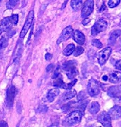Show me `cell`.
<instances>
[{"instance_id": "obj_1", "label": "cell", "mask_w": 121, "mask_h": 127, "mask_svg": "<svg viewBox=\"0 0 121 127\" xmlns=\"http://www.w3.org/2000/svg\"><path fill=\"white\" fill-rule=\"evenodd\" d=\"M82 112L80 110H75L72 112L66 117L63 121L64 126H73L79 123L81 121Z\"/></svg>"}, {"instance_id": "obj_2", "label": "cell", "mask_w": 121, "mask_h": 127, "mask_svg": "<svg viewBox=\"0 0 121 127\" xmlns=\"http://www.w3.org/2000/svg\"><path fill=\"white\" fill-rule=\"evenodd\" d=\"M63 69L66 71V74L68 79H73L78 74V70L75 66V62L70 61L63 64Z\"/></svg>"}, {"instance_id": "obj_3", "label": "cell", "mask_w": 121, "mask_h": 127, "mask_svg": "<svg viewBox=\"0 0 121 127\" xmlns=\"http://www.w3.org/2000/svg\"><path fill=\"white\" fill-rule=\"evenodd\" d=\"M34 12L33 10L30 11L29 13L28 14V16H27V19H26L25 23L24 24V27H23L22 30L21 32V34H20V38H24L25 37V35H27V32H28L29 29L30 28L31 25H32L33 22V20H34Z\"/></svg>"}, {"instance_id": "obj_4", "label": "cell", "mask_w": 121, "mask_h": 127, "mask_svg": "<svg viewBox=\"0 0 121 127\" xmlns=\"http://www.w3.org/2000/svg\"><path fill=\"white\" fill-rule=\"evenodd\" d=\"M108 24L107 21L104 19H100L93 25L91 29L92 35L95 36L101 32L104 31L107 29Z\"/></svg>"}, {"instance_id": "obj_5", "label": "cell", "mask_w": 121, "mask_h": 127, "mask_svg": "<svg viewBox=\"0 0 121 127\" xmlns=\"http://www.w3.org/2000/svg\"><path fill=\"white\" fill-rule=\"evenodd\" d=\"M88 91L91 96H95L98 95L100 92L98 82L95 79H91L88 85Z\"/></svg>"}, {"instance_id": "obj_6", "label": "cell", "mask_w": 121, "mask_h": 127, "mask_svg": "<svg viewBox=\"0 0 121 127\" xmlns=\"http://www.w3.org/2000/svg\"><path fill=\"white\" fill-rule=\"evenodd\" d=\"M94 1L93 0H86L82 10L81 16L83 19L87 18L93 11Z\"/></svg>"}, {"instance_id": "obj_7", "label": "cell", "mask_w": 121, "mask_h": 127, "mask_svg": "<svg viewBox=\"0 0 121 127\" xmlns=\"http://www.w3.org/2000/svg\"><path fill=\"white\" fill-rule=\"evenodd\" d=\"M112 53V48L110 47H106L100 52L98 55V62L100 65H103L106 63Z\"/></svg>"}, {"instance_id": "obj_8", "label": "cell", "mask_w": 121, "mask_h": 127, "mask_svg": "<svg viewBox=\"0 0 121 127\" xmlns=\"http://www.w3.org/2000/svg\"><path fill=\"white\" fill-rule=\"evenodd\" d=\"M73 29L71 27V26H68L65 28L63 30L60 34V37L58 39L57 43L58 44H60V43L64 42V41H67L68 40L70 37L73 35Z\"/></svg>"}, {"instance_id": "obj_9", "label": "cell", "mask_w": 121, "mask_h": 127, "mask_svg": "<svg viewBox=\"0 0 121 127\" xmlns=\"http://www.w3.org/2000/svg\"><path fill=\"white\" fill-rule=\"evenodd\" d=\"M111 119H111L109 113L105 112V111L101 112L97 118V120L98 121V122L101 124L104 127H112Z\"/></svg>"}, {"instance_id": "obj_10", "label": "cell", "mask_w": 121, "mask_h": 127, "mask_svg": "<svg viewBox=\"0 0 121 127\" xmlns=\"http://www.w3.org/2000/svg\"><path fill=\"white\" fill-rule=\"evenodd\" d=\"M16 94V89L14 86H11L7 90L6 101L7 106L8 107L12 106Z\"/></svg>"}, {"instance_id": "obj_11", "label": "cell", "mask_w": 121, "mask_h": 127, "mask_svg": "<svg viewBox=\"0 0 121 127\" xmlns=\"http://www.w3.org/2000/svg\"><path fill=\"white\" fill-rule=\"evenodd\" d=\"M109 114L112 119L116 120L119 119L121 117V106L116 105L113 107L109 110Z\"/></svg>"}, {"instance_id": "obj_12", "label": "cell", "mask_w": 121, "mask_h": 127, "mask_svg": "<svg viewBox=\"0 0 121 127\" xmlns=\"http://www.w3.org/2000/svg\"><path fill=\"white\" fill-rule=\"evenodd\" d=\"M73 40L76 41L77 44L82 45L85 43V37L84 34L79 31V30H75L73 31Z\"/></svg>"}, {"instance_id": "obj_13", "label": "cell", "mask_w": 121, "mask_h": 127, "mask_svg": "<svg viewBox=\"0 0 121 127\" xmlns=\"http://www.w3.org/2000/svg\"><path fill=\"white\" fill-rule=\"evenodd\" d=\"M13 25L11 23L9 17H7L1 21V24H0V29L2 31L7 32L10 30Z\"/></svg>"}, {"instance_id": "obj_14", "label": "cell", "mask_w": 121, "mask_h": 127, "mask_svg": "<svg viewBox=\"0 0 121 127\" xmlns=\"http://www.w3.org/2000/svg\"><path fill=\"white\" fill-rule=\"evenodd\" d=\"M60 94V90L58 89L54 88L52 89L47 92L46 95V100L49 102H52L54 100L55 98L57 96Z\"/></svg>"}, {"instance_id": "obj_15", "label": "cell", "mask_w": 121, "mask_h": 127, "mask_svg": "<svg viewBox=\"0 0 121 127\" xmlns=\"http://www.w3.org/2000/svg\"><path fill=\"white\" fill-rule=\"evenodd\" d=\"M109 81L111 83H118L121 82V73L119 71H113L110 74Z\"/></svg>"}, {"instance_id": "obj_16", "label": "cell", "mask_w": 121, "mask_h": 127, "mask_svg": "<svg viewBox=\"0 0 121 127\" xmlns=\"http://www.w3.org/2000/svg\"><path fill=\"white\" fill-rule=\"evenodd\" d=\"M100 109V106L99 103L96 101L92 102L90 104L89 109V112L92 115L96 114L99 112Z\"/></svg>"}, {"instance_id": "obj_17", "label": "cell", "mask_w": 121, "mask_h": 127, "mask_svg": "<svg viewBox=\"0 0 121 127\" xmlns=\"http://www.w3.org/2000/svg\"><path fill=\"white\" fill-rule=\"evenodd\" d=\"M66 85H67V83H64L63 82L61 75H60L58 77L55 79V81L54 82V86L55 87L60 88H63L65 89Z\"/></svg>"}, {"instance_id": "obj_18", "label": "cell", "mask_w": 121, "mask_h": 127, "mask_svg": "<svg viewBox=\"0 0 121 127\" xmlns=\"http://www.w3.org/2000/svg\"><path fill=\"white\" fill-rule=\"evenodd\" d=\"M77 92L74 89H68V91L67 92L64 94L62 96V100L63 101H67L69 99L73 98L76 96Z\"/></svg>"}, {"instance_id": "obj_19", "label": "cell", "mask_w": 121, "mask_h": 127, "mask_svg": "<svg viewBox=\"0 0 121 127\" xmlns=\"http://www.w3.org/2000/svg\"><path fill=\"white\" fill-rule=\"evenodd\" d=\"M121 35V30H115L111 33L110 35V38H109V41L110 43H115L116 41V39Z\"/></svg>"}, {"instance_id": "obj_20", "label": "cell", "mask_w": 121, "mask_h": 127, "mask_svg": "<svg viewBox=\"0 0 121 127\" xmlns=\"http://www.w3.org/2000/svg\"><path fill=\"white\" fill-rule=\"evenodd\" d=\"M75 49V46L73 44H70L67 45V47L63 50V54L66 57L71 55L74 52Z\"/></svg>"}, {"instance_id": "obj_21", "label": "cell", "mask_w": 121, "mask_h": 127, "mask_svg": "<svg viewBox=\"0 0 121 127\" xmlns=\"http://www.w3.org/2000/svg\"><path fill=\"white\" fill-rule=\"evenodd\" d=\"M83 0H71V6L74 10L77 11L80 9L82 5Z\"/></svg>"}, {"instance_id": "obj_22", "label": "cell", "mask_w": 121, "mask_h": 127, "mask_svg": "<svg viewBox=\"0 0 121 127\" xmlns=\"http://www.w3.org/2000/svg\"><path fill=\"white\" fill-rule=\"evenodd\" d=\"M119 92H120V91H119L118 87H116V86H112V87H111L109 89L107 94L109 96H112V97H115V96H118Z\"/></svg>"}, {"instance_id": "obj_23", "label": "cell", "mask_w": 121, "mask_h": 127, "mask_svg": "<svg viewBox=\"0 0 121 127\" xmlns=\"http://www.w3.org/2000/svg\"><path fill=\"white\" fill-rule=\"evenodd\" d=\"M8 45V40L5 37H2L0 39V50L5 48Z\"/></svg>"}, {"instance_id": "obj_24", "label": "cell", "mask_w": 121, "mask_h": 127, "mask_svg": "<svg viewBox=\"0 0 121 127\" xmlns=\"http://www.w3.org/2000/svg\"><path fill=\"white\" fill-rule=\"evenodd\" d=\"M121 2V0H109L108 5L110 8H114L117 7Z\"/></svg>"}, {"instance_id": "obj_25", "label": "cell", "mask_w": 121, "mask_h": 127, "mask_svg": "<svg viewBox=\"0 0 121 127\" xmlns=\"http://www.w3.org/2000/svg\"><path fill=\"white\" fill-rule=\"evenodd\" d=\"M84 50V49L83 47L78 46L76 48H75L74 52H73V55H74V57H78V56L80 55L83 53Z\"/></svg>"}, {"instance_id": "obj_26", "label": "cell", "mask_w": 121, "mask_h": 127, "mask_svg": "<svg viewBox=\"0 0 121 127\" xmlns=\"http://www.w3.org/2000/svg\"><path fill=\"white\" fill-rule=\"evenodd\" d=\"M92 45L94 46V47H96V48H101L103 47V44L99 40L97 39H93L91 41Z\"/></svg>"}, {"instance_id": "obj_27", "label": "cell", "mask_w": 121, "mask_h": 127, "mask_svg": "<svg viewBox=\"0 0 121 127\" xmlns=\"http://www.w3.org/2000/svg\"><path fill=\"white\" fill-rule=\"evenodd\" d=\"M9 18L11 22V23L13 24V25H16L18 22V19H19L18 14H13V15H11V16H10Z\"/></svg>"}, {"instance_id": "obj_28", "label": "cell", "mask_w": 121, "mask_h": 127, "mask_svg": "<svg viewBox=\"0 0 121 127\" xmlns=\"http://www.w3.org/2000/svg\"><path fill=\"white\" fill-rule=\"evenodd\" d=\"M19 0H9V2L8 3V8H13L17 5Z\"/></svg>"}, {"instance_id": "obj_29", "label": "cell", "mask_w": 121, "mask_h": 127, "mask_svg": "<svg viewBox=\"0 0 121 127\" xmlns=\"http://www.w3.org/2000/svg\"><path fill=\"white\" fill-rule=\"evenodd\" d=\"M76 82H77V80H76V79H75V80H73V81H72L71 82H70V83H67V85H66L65 89H67V90L71 89L72 88H73V86L75 85V83H76Z\"/></svg>"}, {"instance_id": "obj_30", "label": "cell", "mask_w": 121, "mask_h": 127, "mask_svg": "<svg viewBox=\"0 0 121 127\" xmlns=\"http://www.w3.org/2000/svg\"><path fill=\"white\" fill-rule=\"evenodd\" d=\"M115 67L117 70H121V60H119L116 62V64H115Z\"/></svg>"}, {"instance_id": "obj_31", "label": "cell", "mask_w": 121, "mask_h": 127, "mask_svg": "<svg viewBox=\"0 0 121 127\" xmlns=\"http://www.w3.org/2000/svg\"><path fill=\"white\" fill-rule=\"evenodd\" d=\"M54 64H49L46 68L47 72H49V71H52L53 69H54Z\"/></svg>"}, {"instance_id": "obj_32", "label": "cell", "mask_w": 121, "mask_h": 127, "mask_svg": "<svg viewBox=\"0 0 121 127\" xmlns=\"http://www.w3.org/2000/svg\"><path fill=\"white\" fill-rule=\"evenodd\" d=\"M60 72L58 71V70H56L55 71V73H54V75H53V79H57V78H58L59 77V76H60Z\"/></svg>"}, {"instance_id": "obj_33", "label": "cell", "mask_w": 121, "mask_h": 127, "mask_svg": "<svg viewBox=\"0 0 121 127\" xmlns=\"http://www.w3.org/2000/svg\"><path fill=\"white\" fill-rule=\"evenodd\" d=\"M52 58V55L50 54V53H47L46 54V55H45L46 60L50 61Z\"/></svg>"}, {"instance_id": "obj_34", "label": "cell", "mask_w": 121, "mask_h": 127, "mask_svg": "<svg viewBox=\"0 0 121 127\" xmlns=\"http://www.w3.org/2000/svg\"><path fill=\"white\" fill-rule=\"evenodd\" d=\"M91 20L88 18H85L84 19V21H83L82 22V24H83V25H86L87 24H88V23L90 22Z\"/></svg>"}, {"instance_id": "obj_35", "label": "cell", "mask_w": 121, "mask_h": 127, "mask_svg": "<svg viewBox=\"0 0 121 127\" xmlns=\"http://www.w3.org/2000/svg\"><path fill=\"white\" fill-rule=\"evenodd\" d=\"M0 127H8V125L5 121H1L0 122Z\"/></svg>"}, {"instance_id": "obj_36", "label": "cell", "mask_w": 121, "mask_h": 127, "mask_svg": "<svg viewBox=\"0 0 121 127\" xmlns=\"http://www.w3.org/2000/svg\"><path fill=\"white\" fill-rule=\"evenodd\" d=\"M106 5H105V4H104L103 5L101 6V8H100V11H104V10H106Z\"/></svg>"}, {"instance_id": "obj_37", "label": "cell", "mask_w": 121, "mask_h": 127, "mask_svg": "<svg viewBox=\"0 0 121 127\" xmlns=\"http://www.w3.org/2000/svg\"><path fill=\"white\" fill-rule=\"evenodd\" d=\"M103 80H104V81H107L108 80V77L107 76H104L103 77Z\"/></svg>"}, {"instance_id": "obj_38", "label": "cell", "mask_w": 121, "mask_h": 127, "mask_svg": "<svg viewBox=\"0 0 121 127\" xmlns=\"http://www.w3.org/2000/svg\"><path fill=\"white\" fill-rule=\"evenodd\" d=\"M2 31L1 30V29H0V35H1V33H2Z\"/></svg>"}, {"instance_id": "obj_39", "label": "cell", "mask_w": 121, "mask_h": 127, "mask_svg": "<svg viewBox=\"0 0 121 127\" xmlns=\"http://www.w3.org/2000/svg\"><path fill=\"white\" fill-rule=\"evenodd\" d=\"M2 1V0H0V1Z\"/></svg>"}, {"instance_id": "obj_40", "label": "cell", "mask_w": 121, "mask_h": 127, "mask_svg": "<svg viewBox=\"0 0 121 127\" xmlns=\"http://www.w3.org/2000/svg\"></svg>"}]
</instances>
